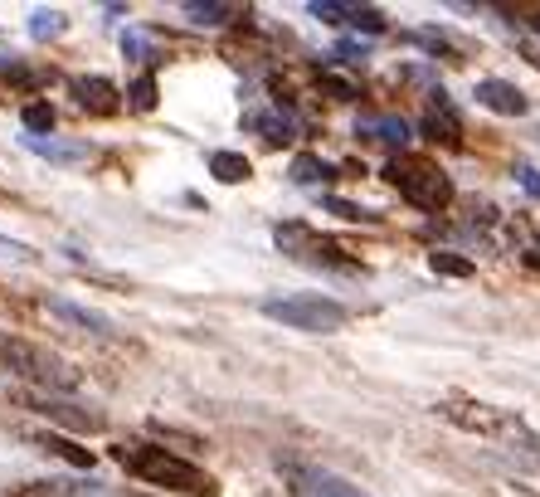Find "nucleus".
Masks as SVG:
<instances>
[{
    "label": "nucleus",
    "mask_w": 540,
    "mask_h": 497,
    "mask_svg": "<svg viewBox=\"0 0 540 497\" xmlns=\"http://www.w3.org/2000/svg\"><path fill=\"white\" fill-rule=\"evenodd\" d=\"M161 439H171V444H185V449H200V439L195 434H180V429H166V424H151Z\"/></svg>",
    "instance_id": "nucleus-32"
},
{
    "label": "nucleus",
    "mask_w": 540,
    "mask_h": 497,
    "mask_svg": "<svg viewBox=\"0 0 540 497\" xmlns=\"http://www.w3.org/2000/svg\"><path fill=\"white\" fill-rule=\"evenodd\" d=\"M0 371L30 381L35 390H49V395H69V390H78V381H83L73 361L54 356L49 346H35V342H25V337H10V332H0Z\"/></svg>",
    "instance_id": "nucleus-2"
},
{
    "label": "nucleus",
    "mask_w": 540,
    "mask_h": 497,
    "mask_svg": "<svg viewBox=\"0 0 540 497\" xmlns=\"http://www.w3.org/2000/svg\"><path fill=\"white\" fill-rule=\"evenodd\" d=\"M44 307H49L54 317H64V322H78V327L98 332V337H108V332H112V322L103 317V312H93V307H78V303H69V298H44Z\"/></svg>",
    "instance_id": "nucleus-13"
},
{
    "label": "nucleus",
    "mask_w": 540,
    "mask_h": 497,
    "mask_svg": "<svg viewBox=\"0 0 540 497\" xmlns=\"http://www.w3.org/2000/svg\"><path fill=\"white\" fill-rule=\"evenodd\" d=\"M117 463L127 468V473H137L142 483H156V488H176V493H190V497H215L219 483L205 473V468H195L190 459H180L171 449H161V444H142V439H127V444H117L112 449Z\"/></svg>",
    "instance_id": "nucleus-1"
},
{
    "label": "nucleus",
    "mask_w": 540,
    "mask_h": 497,
    "mask_svg": "<svg viewBox=\"0 0 540 497\" xmlns=\"http://www.w3.org/2000/svg\"><path fill=\"white\" fill-rule=\"evenodd\" d=\"M438 415L448 424H458V429H468V434H482V439H502L511 449H521L526 444V424L516 420V415H506L497 405H482V400H438Z\"/></svg>",
    "instance_id": "nucleus-4"
},
{
    "label": "nucleus",
    "mask_w": 540,
    "mask_h": 497,
    "mask_svg": "<svg viewBox=\"0 0 540 497\" xmlns=\"http://www.w3.org/2000/svg\"><path fill=\"white\" fill-rule=\"evenodd\" d=\"M30 35L35 39L64 35V15H59V10H35V15H30Z\"/></svg>",
    "instance_id": "nucleus-24"
},
{
    "label": "nucleus",
    "mask_w": 540,
    "mask_h": 497,
    "mask_svg": "<svg viewBox=\"0 0 540 497\" xmlns=\"http://www.w3.org/2000/svg\"><path fill=\"white\" fill-rule=\"evenodd\" d=\"M317 20H326V25H351L356 20V5H336V0H312L307 5Z\"/></svg>",
    "instance_id": "nucleus-22"
},
{
    "label": "nucleus",
    "mask_w": 540,
    "mask_h": 497,
    "mask_svg": "<svg viewBox=\"0 0 540 497\" xmlns=\"http://www.w3.org/2000/svg\"><path fill=\"white\" fill-rule=\"evenodd\" d=\"M69 93H73V103H78L83 113H93V117H112L117 108H122V93H117V83H112V78H98V74L69 78Z\"/></svg>",
    "instance_id": "nucleus-8"
},
{
    "label": "nucleus",
    "mask_w": 540,
    "mask_h": 497,
    "mask_svg": "<svg viewBox=\"0 0 540 497\" xmlns=\"http://www.w3.org/2000/svg\"><path fill=\"white\" fill-rule=\"evenodd\" d=\"M472 98H477L482 108L502 113V117H526L531 113V98H526L516 83H502V78H482V83L472 88Z\"/></svg>",
    "instance_id": "nucleus-10"
},
{
    "label": "nucleus",
    "mask_w": 540,
    "mask_h": 497,
    "mask_svg": "<svg viewBox=\"0 0 540 497\" xmlns=\"http://www.w3.org/2000/svg\"><path fill=\"white\" fill-rule=\"evenodd\" d=\"M409 39H414V44H424L429 54H443V59H458V49L448 44V35H438V30H414Z\"/></svg>",
    "instance_id": "nucleus-25"
},
{
    "label": "nucleus",
    "mask_w": 540,
    "mask_h": 497,
    "mask_svg": "<svg viewBox=\"0 0 540 497\" xmlns=\"http://www.w3.org/2000/svg\"><path fill=\"white\" fill-rule=\"evenodd\" d=\"M127 103H132L137 113H151V108H156V78H151V74L132 78V88H127Z\"/></svg>",
    "instance_id": "nucleus-23"
},
{
    "label": "nucleus",
    "mask_w": 540,
    "mask_h": 497,
    "mask_svg": "<svg viewBox=\"0 0 540 497\" xmlns=\"http://www.w3.org/2000/svg\"><path fill=\"white\" fill-rule=\"evenodd\" d=\"M64 493H69L64 483H30V488H20L15 497H64Z\"/></svg>",
    "instance_id": "nucleus-30"
},
{
    "label": "nucleus",
    "mask_w": 540,
    "mask_h": 497,
    "mask_svg": "<svg viewBox=\"0 0 540 497\" xmlns=\"http://www.w3.org/2000/svg\"><path fill=\"white\" fill-rule=\"evenodd\" d=\"M385 181H390L409 205L433 210V215L453 205V176H448L443 166H433V161H419V156H395V161L385 166Z\"/></svg>",
    "instance_id": "nucleus-3"
},
{
    "label": "nucleus",
    "mask_w": 540,
    "mask_h": 497,
    "mask_svg": "<svg viewBox=\"0 0 540 497\" xmlns=\"http://www.w3.org/2000/svg\"><path fill=\"white\" fill-rule=\"evenodd\" d=\"M516 181H521V186L540 200V171H536V166H521V171H516Z\"/></svg>",
    "instance_id": "nucleus-33"
},
{
    "label": "nucleus",
    "mask_w": 540,
    "mask_h": 497,
    "mask_svg": "<svg viewBox=\"0 0 540 497\" xmlns=\"http://www.w3.org/2000/svg\"><path fill=\"white\" fill-rule=\"evenodd\" d=\"M132 497H146V493H132Z\"/></svg>",
    "instance_id": "nucleus-37"
},
{
    "label": "nucleus",
    "mask_w": 540,
    "mask_h": 497,
    "mask_svg": "<svg viewBox=\"0 0 540 497\" xmlns=\"http://www.w3.org/2000/svg\"><path fill=\"white\" fill-rule=\"evenodd\" d=\"M531 30H536V35H540V15H531Z\"/></svg>",
    "instance_id": "nucleus-36"
},
{
    "label": "nucleus",
    "mask_w": 540,
    "mask_h": 497,
    "mask_svg": "<svg viewBox=\"0 0 540 497\" xmlns=\"http://www.w3.org/2000/svg\"><path fill=\"white\" fill-rule=\"evenodd\" d=\"M122 54H127V59H142V64H156V59H151V49H146V39H142V35H122Z\"/></svg>",
    "instance_id": "nucleus-29"
},
{
    "label": "nucleus",
    "mask_w": 540,
    "mask_h": 497,
    "mask_svg": "<svg viewBox=\"0 0 540 497\" xmlns=\"http://www.w3.org/2000/svg\"><path fill=\"white\" fill-rule=\"evenodd\" d=\"M356 30H365V35H385V15L375 10V5H356V20H351Z\"/></svg>",
    "instance_id": "nucleus-28"
},
{
    "label": "nucleus",
    "mask_w": 540,
    "mask_h": 497,
    "mask_svg": "<svg viewBox=\"0 0 540 497\" xmlns=\"http://www.w3.org/2000/svg\"><path fill=\"white\" fill-rule=\"evenodd\" d=\"M263 317L297 327V332H336V327H346L351 312L322 293H302V298H263Z\"/></svg>",
    "instance_id": "nucleus-5"
},
{
    "label": "nucleus",
    "mask_w": 540,
    "mask_h": 497,
    "mask_svg": "<svg viewBox=\"0 0 540 497\" xmlns=\"http://www.w3.org/2000/svg\"><path fill=\"white\" fill-rule=\"evenodd\" d=\"M0 254H10V259H35V249L20 244V239H10V234H0Z\"/></svg>",
    "instance_id": "nucleus-31"
},
{
    "label": "nucleus",
    "mask_w": 540,
    "mask_h": 497,
    "mask_svg": "<svg viewBox=\"0 0 540 497\" xmlns=\"http://www.w3.org/2000/svg\"><path fill=\"white\" fill-rule=\"evenodd\" d=\"M185 15H190L195 25H234V20H244L249 10H244V5H224V0H185Z\"/></svg>",
    "instance_id": "nucleus-15"
},
{
    "label": "nucleus",
    "mask_w": 540,
    "mask_h": 497,
    "mask_svg": "<svg viewBox=\"0 0 540 497\" xmlns=\"http://www.w3.org/2000/svg\"><path fill=\"white\" fill-rule=\"evenodd\" d=\"M419 132H424L429 142H443V147H463V122H458V113H453L448 93H433V108L424 113Z\"/></svg>",
    "instance_id": "nucleus-11"
},
{
    "label": "nucleus",
    "mask_w": 540,
    "mask_h": 497,
    "mask_svg": "<svg viewBox=\"0 0 540 497\" xmlns=\"http://www.w3.org/2000/svg\"><path fill=\"white\" fill-rule=\"evenodd\" d=\"M210 176L224 181V186H239V181H249L253 166L244 152H210Z\"/></svg>",
    "instance_id": "nucleus-16"
},
{
    "label": "nucleus",
    "mask_w": 540,
    "mask_h": 497,
    "mask_svg": "<svg viewBox=\"0 0 540 497\" xmlns=\"http://www.w3.org/2000/svg\"><path fill=\"white\" fill-rule=\"evenodd\" d=\"M292 181L297 186H322V181H336V166L322 161V156H297L292 161Z\"/></svg>",
    "instance_id": "nucleus-17"
},
{
    "label": "nucleus",
    "mask_w": 540,
    "mask_h": 497,
    "mask_svg": "<svg viewBox=\"0 0 540 497\" xmlns=\"http://www.w3.org/2000/svg\"><path fill=\"white\" fill-rule=\"evenodd\" d=\"M25 127H30V137H49V127H54V108L30 103V108H25Z\"/></svg>",
    "instance_id": "nucleus-26"
},
{
    "label": "nucleus",
    "mask_w": 540,
    "mask_h": 497,
    "mask_svg": "<svg viewBox=\"0 0 540 497\" xmlns=\"http://www.w3.org/2000/svg\"><path fill=\"white\" fill-rule=\"evenodd\" d=\"M35 444L44 449V454L73 463V468H93V454H88V449H78V444H69V439H59V434H39Z\"/></svg>",
    "instance_id": "nucleus-18"
},
{
    "label": "nucleus",
    "mask_w": 540,
    "mask_h": 497,
    "mask_svg": "<svg viewBox=\"0 0 540 497\" xmlns=\"http://www.w3.org/2000/svg\"><path fill=\"white\" fill-rule=\"evenodd\" d=\"M511 497H540V493H531V488H511Z\"/></svg>",
    "instance_id": "nucleus-35"
},
{
    "label": "nucleus",
    "mask_w": 540,
    "mask_h": 497,
    "mask_svg": "<svg viewBox=\"0 0 540 497\" xmlns=\"http://www.w3.org/2000/svg\"><path fill=\"white\" fill-rule=\"evenodd\" d=\"M273 244L292 254V259H302V264H326V268H341V273H351L356 259L336 244V239H326L317 234L312 225H302V220H288V225H273Z\"/></svg>",
    "instance_id": "nucleus-6"
},
{
    "label": "nucleus",
    "mask_w": 540,
    "mask_h": 497,
    "mask_svg": "<svg viewBox=\"0 0 540 497\" xmlns=\"http://www.w3.org/2000/svg\"><path fill=\"white\" fill-rule=\"evenodd\" d=\"M356 137L385 142V147H409V122L404 117H365L356 127Z\"/></svg>",
    "instance_id": "nucleus-14"
},
{
    "label": "nucleus",
    "mask_w": 540,
    "mask_h": 497,
    "mask_svg": "<svg viewBox=\"0 0 540 497\" xmlns=\"http://www.w3.org/2000/svg\"><path fill=\"white\" fill-rule=\"evenodd\" d=\"M429 268H433V273H443V278H472V273H477V264H472V259H463L458 249H433Z\"/></svg>",
    "instance_id": "nucleus-20"
},
{
    "label": "nucleus",
    "mask_w": 540,
    "mask_h": 497,
    "mask_svg": "<svg viewBox=\"0 0 540 497\" xmlns=\"http://www.w3.org/2000/svg\"><path fill=\"white\" fill-rule=\"evenodd\" d=\"M25 405H30L35 415H44V420L64 424V429H78V434H83V429H88V434L103 429V415H98V410H83V405H73L64 395H49V390H30Z\"/></svg>",
    "instance_id": "nucleus-7"
},
{
    "label": "nucleus",
    "mask_w": 540,
    "mask_h": 497,
    "mask_svg": "<svg viewBox=\"0 0 540 497\" xmlns=\"http://www.w3.org/2000/svg\"><path fill=\"white\" fill-rule=\"evenodd\" d=\"M331 215H341V220H351V225H360V220H375L370 210H360V205H351V200H341V195H326L322 200Z\"/></svg>",
    "instance_id": "nucleus-27"
},
{
    "label": "nucleus",
    "mask_w": 540,
    "mask_h": 497,
    "mask_svg": "<svg viewBox=\"0 0 540 497\" xmlns=\"http://www.w3.org/2000/svg\"><path fill=\"white\" fill-rule=\"evenodd\" d=\"M317 83H322V93L331 98V103H356V98H360L356 83H351V78H341V74H331V69H322Z\"/></svg>",
    "instance_id": "nucleus-21"
},
{
    "label": "nucleus",
    "mask_w": 540,
    "mask_h": 497,
    "mask_svg": "<svg viewBox=\"0 0 540 497\" xmlns=\"http://www.w3.org/2000/svg\"><path fill=\"white\" fill-rule=\"evenodd\" d=\"M521 264H526V268H536V273H540V239H531V244H526V254H521Z\"/></svg>",
    "instance_id": "nucleus-34"
},
{
    "label": "nucleus",
    "mask_w": 540,
    "mask_h": 497,
    "mask_svg": "<svg viewBox=\"0 0 540 497\" xmlns=\"http://www.w3.org/2000/svg\"><path fill=\"white\" fill-rule=\"evenodd\" d=\"M25 147L39 156H49V161H59V166L88 161V147H64V142H54V137H25Z\"/></svg>",
    "instance_id": "nucleus-19"
},
{
    "label": "nucleus",
    "mask_w": 540,
    "mask_h": 497,
    "mask_svg": "<svg viewBox=\"0 0 540 497\" xmlns=\"http://www.w3.org/2000/svg\"><path fill=\"white\" fill-rule=\"evenodd\" d=\"M283 473H288V483H292V493H297V497H365L360 488H351L346 478H336V473H322V468L283 463Z\"/></svg>",
    "instance_id": "nucleus-9"
},
{
    "label": "nucleus",
    "mask_w": 540,
    "mask_h": 497,
    "mask_svg": "<svg viewBox=\"0 0 540 497\" xmlns=\"http://www.w3.org/2000/svg\"><path fill=\"white\" fill-rule=\"evenodd\" d=\"M244 127L258 132L268 147H283V142L297 137V117H292V113H249V117H244Z\"/></svg>",
    "instance_id": "nucleus-12"
}]
</instances>
